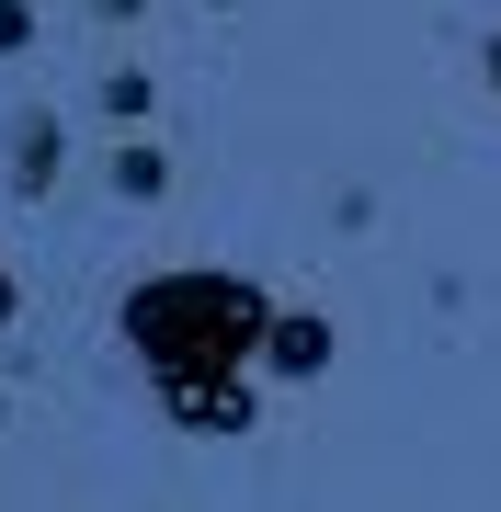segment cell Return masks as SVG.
<instances>
[{
	"label": "cell",
	"instance_id": "obj_1",
	"mask_svg": "<svg viewBox=\"0 0 501 512\" xmlns=\"http://www.w3.org/2000/svg\"><path fill=\"white\" fill-rule=\"evenodd\" d=\"M114 330L149 376H251L262 342H274V296L251 274H217V262H171V274H137L114 296Z\"/></svg>",
	"mask_w": 501,
	"mask_h": 512
},
{
	"label": "cell",
	"instance_id": "obj_2",
	"mask_svg": "<svg viewBox=\"0 0 501 512\" xmlns=\"http://www.w3.org/2000/svg\"><path fill=\"white\" fill-rule=\"evenodd\" d=\"M160 421H171V433H251L262 387L251 376H217V365H205V376H160Z\"/></svg>",
	"mask_w": 501,
	"mask_h": 512
},
{
	"label": "cell",
	"instance_id": "obj_3",
	"mask_svg": "<svg viewBox=\"0 0 501 512\" xmlns=\"http://www.w3.org/2000/svg\"><path fill=\"white\" fill-rule=\"evenodd\" d=\"M331 353H342V330L319 319V308H274V342H262V376H274V387H319V376H331Z\"/></svg>",
	"mask_w": 501,
	"mask_h": 512
},
{
	"label": "cell",
	"instance_id": "obj_4",
	"mask_svg": "<svg viewBox=\"0 0 501 512\" xmlns=\"http://www.w3.org/2000/svg\"><path fill=\"white\" fill-rule=\"evenodd\" d=\"M57 171H69V126L57 114H12V194H57Z\"/></svg>",
	"mask_w": 501,
	"mask_h": 512
},
{
	"label": "cell",
	"instance_id": "obj_5",
	"mask_svg": "<svg viewBox=\"0 0 501 512\" xmlns=\"http://www.w3.org/2000/svg\"><path fill=\"white\" fill-rule=\"evenodd\" d=\"M103 183L126 194V205H160V194H171V148H149V137H114V160H103Z\"/></svg>",
	"mask_w": 501,
	"mask_h": 512
},
{
	"label": "cell",
	"instance_id": "obj_6",
	"mask_svg": "<svg viewBox=\"0 0 501 512\" xmlns=\"http://www.w3.org/2000/svg\"><path fill=\"white\" fill-rule=\"evenodd\" d=\"M149 103H160L149 69H103V114H114V126H149Z\"/></svg>",
	"mask_w": 501,
	"mask_h": 512
},
{
	"label": "cell",
	"instance_id": "obj_7",
	"mask_svg": "<svg viewBox=\"0 0 501 512\" xmlns=\"http://www.w3.org/2000/svg\"><path fill=\"white\" fill-rule=\"evenodd\" d=\"M35 46V0H0V57H23Z\"/></svg>",
	"mask_w": 501,
	"mask_h": 512
},
{
	"label": "cell",
	"instance_id": "obj_8",
	"mask_svg": "<svg viewBox=\"0 0 501 512\" xmlns=\"http://www.w3.org/2000/svg\"><path fill=\"white\" fill-rule=\"evenodd\" d=\"M479 69H490V92H501V23H490V35H479Z\"/></svg>",
	"mask_w": 501,
	"mask_h": 512
},
{
	"label": "cell",
	"instance_id": "obj_9",
	"mask_svg": "<svg viewBox=\"0 0 501 512\" xmlns=\"http://www.w3.org/2000/svg\"><path fill=\"white\" fill-rule=\"evenodd\" d=\"M12 308H23V285H12V262H0V330H12Z\"/></svg>",
	"mask_w": 501,
	"mask_h": 512
},
{
	"label": "cell",
	"instance_id": "obj_10",
	"mask_svg": "<svg viewBox=\"0 0 501 512\" xmlns=\"http://www.w3.org/2000/svg\"><path fill=\"white\" fill-rule=\"evenodd\" d=\"M0 410H12V387H0Z\"/></svg>",
	"mask_w": 501,
	"mask_h": 512
},
{
	"label": "cell",
	"instance_id": "obj_11",
	"mask_svg": "<svg viewBox=\"0 0 501 512\" xmlns=\"http://www.w3.org/2000/svg\"><path fill=\"white\" fill-rule=\"evenodd\" d=\"M217 12H228V0H217Z\"/></svg>",
	"mask_w": 501,
	"mask_h": 512
}]
</instances>
